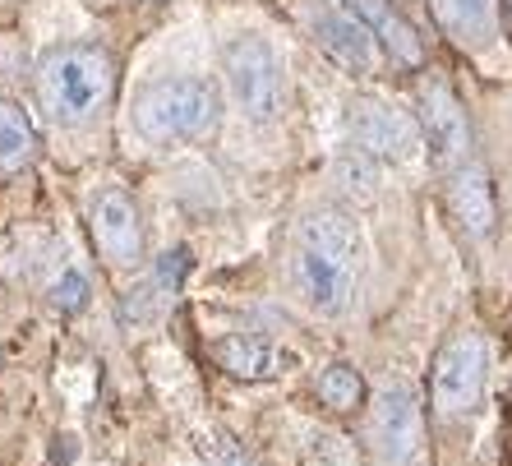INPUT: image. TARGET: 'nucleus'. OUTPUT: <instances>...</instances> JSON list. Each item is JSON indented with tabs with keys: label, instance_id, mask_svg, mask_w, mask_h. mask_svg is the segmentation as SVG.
<instances>
[{
	"label": "nucleus",
	"instance_id": "6",
	"mask_svg": "<svg viewBox=\"0 0 512 466\" xmlns=\"http://www.w3.org/2000/svg\"><path fill=\"white\" fill-rule=\"evenodd\" d=\"M346 130L356 139V148H365L379 162H416L425 148V130L416 116H406L402 107L383 102V97H356L346 111Z\"/></svg>",
	"mask_w": 512,
	"mask_h": 466
},
{
	"label": "nucleus",
	"instance_id": "11",
	"mask_svg": "<svg viewBox=\"0 0 512 466\" xmlns=\"http://www.w3.org/2000/svg\"><path fill=\"white\" fill-rule=\"evenodd\" d=\"M185 273H190V250H185V245H176V250H167L162 259H157V268L143 277L139 287H130L125 296H120V323L130 328V323L157 319V314L176 300L180 277H185Z\"/></svg>",
	"mask_w": 512,
	"mask_h": 466
},
{
	"label": "nucleus",
	"instance_id": "10",
	"mask_svg": "<svg viewBox=\"0 0 512 466\" xmlns=\"http://www.w3.org/2000/svg\"><path fill=\"white\" fill-rule=\"evenodd\" d=\"M448 208H453V217L462 222L466 236H476V240L494 236V222H499L494 180H489V171L480 162L466 157L462 167H453V176H448Z\"/></svg>",
	"mask_w": 512,
	"mask_h": 466
},
{
	"label": "nucleus",
	"instance_id": "19",
	"mask_svg": "<svg viewBox=\"0 0 512 466\" xmlns=\"http://www.w3.org/2000/svg\"><path fill=\"white\" fill-rule=\"evenodd\" d=\"M379 157H370L365 148H351V153L337 162V176L346 180V190L351 194H374V185H379V167H374Z\"/></svg>",
	"mask_w": 512,
	"mask_h": 466
},
{
	"label": "nucleus",
	"instance_id": "21",
	"mask_svg": "<svg viewBox=\"0 0 512 466\" xmlns=\"http://www.w3.org/2000/svg\"><path fill=\"white\" fill-rule=\"evenodd\" d=\"M74 457V439H56V448H51V466H65Z\"/></svg>",
	"mask_w": 512,
	"mask_h": 466
},
{
	"label": "nucleus",
	"instance_id": "8",
	"mask_svg": "<svg viewBox=\"0 0 512 466\" xmlns=\"http://www.w3.org/2000/svg\"><path fill=\"white\" fill-rule=\"evenodd\" d=\"M420 130H425V148L439 167H462L471 157V120H466L457 93L439 79L420 88Z\"/></svg>",
	"mask_w": 512,
	"mask_h": 466
},
{
	"label": "nucleus",
	"instance_id": "18",
	"mask_svg": "<svg viewBox=\"0 0 512 466\" xmlns=\"http://www.w3.org/2000/svg\"><path fill=\"white\" fill-rule=\"evenodd\" d=\"M194 453H199L203 466H254L250 453H245V443L227 430H203L199 443H194Z\"/></svg>",
	"mask_w": 512,
	"mask_h": 466
},
{
	"label": "nucleus",
	"instance_id": "13",
	"mask_svg": "<svg viewBox=\"0 0 512 466\" xmlns=\"http://www.w3.org/2000/svg\"><path fill=\"white\" fill-rule=\"evenodd\" d=\"M342 5L370 28L374 42H379L397 65H420V60H425L420 33L411 28V19H402V10H397L393 0H342Z\"/></svg>",
	"mask_w": 512,
	"mask_h": 466
},
{
	"label": "nucleus",
	"instance_id": "9",
	"mask_svg": "<svg viewBox=\"0 0 512 466\" xmlns=\"http://www.w3.org/2000/svg\"><path fill=\"white\" fill-rule=\"evenodd\" d=\"M88 217H93L97 250L107 254L111 263L134 268V263L143 259V222H139V208H134V199L125 190L107 185V190L93 199V213Z\"/></svg>",
	"mask_w": 512,
	"mask_h": 466
},
{
	"label": "nucleus",
	"instance_id": "3",
	"mask_svg": "<svg viewBox=\"0 0 512 466\" xmlns=\"http://www.w3.org/2000/svg\"><path fill=\"white\" fill-rule=\"evenodd\" d=\"M134 130L148 144H190V139H208L222 120V93L208 79L180 74V79H153L134 93Z\"/></svg>",
	"mask_w": 512,
	"mask_h": 466
},
{
	"label": "nucleus",
	"instance_id": "1",
	"mask_svg": "<svg viewBox=\"0 0 512 466\" xmlns=\"http://www.w3.org/2000/svg\"><path fill=\"white\" fill-rule=\"evenodd\" d=\"M365 268V240L342 208H319L296 227L291 245V287L323 319L351 310Z\"/></svg>",
	"mask_w": 512,
	"mask_h": 466
},
{
	"label": "nucleus",
	"instance_id": "16",
	"mask_svg": "<svg viewBox=\"0 0 512 466\" xmlns=\"http://www.w3.org/2000/svg\"><path fill=\"white\" fill-rule=\"evenodd\" d=\"M37 153V130L33 120L24 116V107H14V102H0V171L14 176V171H24Z\"/></svg>",
	"mask_w": 512,
	"mask_h": 466
},
{
	"label": "nucleus",
	"instance_id": "5",
	"mask_svg": "<svg viewBox=\"0 0 512 466\" xmlns=\"http://www.w3.org/2000/svg\"><path fill=\"white\" fill-rule=\"evenodd\" d=\"M489 374V351L480 333H457L453 342H443V351L434 356V374H429V393L439 416H466L476 411L480 393H485Z\"/></svg>",
	"mask_w": 512,
	"mask_h": 466
},
{
	"label": "nucleus",
	"instance_id": "4",
	"mask_svg": "<svg viewBox=\"0 0 512 466\" xmlns=\"http://www.w3.org/2000/svg\"><path fill=\"white\" fill-rule=\"evenodd\" d=\"M222 74L236 97V107L254 125H273L286 107V79H282V56H277L263 37L240 33L222 47Z\"/></svg>",
	"mask_w": 512,
	"mask_h": 466
},
{
	"label": "nucleus",
	"instance_id": "7",
	"mask_svg": "<svg viewBox=\"0 0 512 466\" xmlns=\"http://www.w3.org/2000/svg\"><path fill=\"white\" fill-rule=\"evenodd\" d=\"M370 439L383 466H411L420 457L425 443V425H420V402L406 383H388L374 397V416H370Z\"/></svg>",
	"mask_w": 512,
	"mask_h": 466
},
{
	"label": "nucleus",
	"instance_id": "15",
	"mask_svg": "<svg viewBox=\"0 0 512 466\" xmlns=\"http://www.w3.org/2000/svg\"><path fill=\"white\" fill-rule=\"evenodd\" d=\"M217 360H222V370L236 374V379H268V374H277V365H282L277 347L263 342V337H227V342H217Z\"/></svg>",
	"mask_w": 512,
	"mask_h": 466
},
{
	"label": "nucleus",
	"instance_id": "2",
	"mask_svg": "<svg viewBox=\"0 0 512 466\" xmlns=\"http://www.w3.org/2000/svg\"><path fill=\"white\" fill-rule=\"evenodd\" d=\"M116 88V60L93 42H70L37 65V102L56 125H84Z\"/></svg>",
	"mask_w": 512,
	"mask_h": 466
},
{
	"label": "nucleus",
	"instance_id": "14",
	"mask_svg": "<svg viewBox=\"0 0 512 466\" xmlns=\"http://www.w3.org/2000/svg\"><path fill=\"white\" fill-rule=\"evenodd\" d=\"M314 42L351 74L374 70V33L360 24L356 14H314Z\"/></svg>",
	"mask_w": 512,
	"mask_h": 466
},
{
	"label": "nucleus",
	"instance_id": "17",
	"mask_svg": "<svg viewBox=\"0 0 512 466\" xmlns=\"http://www.w3.org/2000/svg\"><path fill=\"white\" fill-rule=\"evenodd\" d=\"M319 397H323V407H333V411H356L360 397H365V379H360L356 365L333 360V365L319 374Z\"/></svg>",
	"mask_w": 512,
	"mask_h": 466
},
{
	"label": "nucleus",
	"instance_id": "20",
	"mask_svg": "<svg viewBox=\"0 0 512 466\" xmlns=\"http://www.w3.org/2000/svg\"><path fill=\"white\" fill-rule=\"evenodd\" d=\"M51 305H56L60 314H79L88 305V282L84 273H74V268H65V273L51 282Z\"/></svg>",
	"mask_w": 512,
	"mask_h": 466
},
{
	"label": "nucleus",
	"instance_id": "12",
	"mask_svg": "<svg viewBox=\"0 0 512 466\" xmlns=\"http://www.w3.org/2000/svg\"><path fill=\"white\" fill-rule=\"evenodd\" d=\"M429 10L462 51H489L499 37V0H429Z\"/></svg>",
	"mask_w": 512,
	"mask_h": 466
}]
</instances>
